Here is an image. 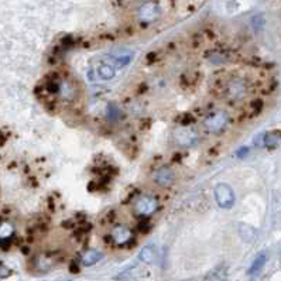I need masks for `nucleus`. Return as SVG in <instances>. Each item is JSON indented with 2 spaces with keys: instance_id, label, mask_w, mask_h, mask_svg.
Instances as JSON below:
<instances>
[{
  "instance_id": "1",
  "label": "nucleus",
  "mask_w": 281,
  "mask_h": 281,
  "mask_svg": "<svg viewBox=\"0 0 281 281\" xmlns=\"http://www.w3.org/2000/svg\"><path fill=\"white\" fill-rule=\"evenodd\" d=\"M215 199H216V202L220 208L230 209L234 203L233 189L226 184H218L215 188Z\"/></svg>"
},
{
  "instance_id": "2",
  "label": "nucleus",
  "mask_w": 281,
  "mask_h": 281,
  "mask_svg": "<svg viewBox=\"0 0 281 281\" xmlns=\"http://www.w3.org/2000/svg\"><path fill=\"white\" fill-rule=\"evenodd\" d=\"M160 5L157 2H146L143 3L139 9V19L141 22H146V23H151V22H156L157 19L160 17Z\"/></svg>"
},
{
  "instance_id": "3",
  "label": "nucleus",
  "mask_w": 281,
  "mask_h": 281,
  "mask_svg": "<svg viewBox=\"0 0 281 281\" xmlns=\"http://www.w3.org/2000/svg\"><path fill=\"white\" fill-rule=\"evenodd\" d=\"M174 139L181 146H192V144H195L196 141H198V133L194 129L182 127V129H178L175 132Z\"/></svg>"
},
{
  "instance_id": "4",
  "label": "nucleus",
  "mask_w": 281,
  "mask_h": 281,
  "mask_svg": "<svg viewBox=\"0 0 281 281\" xmlns=\"http://www.w3.org/2000/svg\"><path fill=\"white\" fill-rule=\"evenodd\" d=\"M153 178L156 181L157 185H160V187H170L172 182H174V172L168 167H161V168H158L154 172Z\"/></svg>"
},
{
  "instance_id": "5",
  "label": "nucleus",
  "mask_w": 281,
  "mask_h": 281,
  "mask_svg": "<svg viewBox=\"0 0 281 281\" xmlns=\"http://www.w3.org/2000/svg\"><path fill=\"white\" fill-rule=\"evenodd\" d=\"M157 201L153 196H141L140 199L136 202V211L140 215H151L156 211Z\"/></svg>"
},
{
  "instance_id": "6",
  "label": "nucleus",
  "mask_w": 281,
  "mask_h": 281,
  "mask_svg": "<svg viewBox=\"0 0 281 281\" xmlns=\"http://www.w3.org/2000/svg\"><path fill=\"white\" fill-rule=\"evenodd\" d=\"M227 122V115L225 112H219L216 115H213L212 117L208 119V122H206V127H208V130L209 132H220L225 125H226Z\"/></svg>"
},
{
  "instance_id": "7",
  "label": "nucleus",
  "mask_w": 281,
  "mask_h": 281,
  "mask_svg": "<svg viewBox=\"0 0 281 281\" xmlns=\"http://www.w3.org/2000/svg\"><path fill=\"white\" fill-rule=\"evenodd\" d=\"M103 257V254H102L99 250H95V249H91L85 251L84 254H82V258H81V261H82V264L86 265V267H91V265L96 264L101 258Z\"/></svg>"
},
{
  "instance_id": "8",
  "label": "nucleus",
  "mask_w": 281,
  "mask_h": 281,
  "mask_svg": "<svg viewBox=\"0 0 281 281\" xmlns=\"http://www.w3.org/2000/svg\"><path fill=\"white\" fill-rule=\"evenodd\" d=\"M130 237H132V232L127 227H115V230H113V240H115V243H117V244H125V243L130 240Z\"/></svg>"
},
{
  "instance_id": "9",
  "label": "nucleus",
  "mask_w": 281,
  "mask_h": 281,
  "mask_svg": "<svg viewBox=\"0 0 281 281\" xmlns=\"http://www.w3.org/2000/svg\"><path fill=\"white\" fill-rule=\"evenodd\" d=\"M156 256L157 250L154 244H147V246H144V247L140 250V253H139V258H140L141 261H144V263H153V261L156 260Z\"/></svg>"
},
{
  "instance_id": "10",
  "label": "nucleus",
  "mask_w": 281,
  "mask_h": 281,
  "mask_svg": "<svg viewBox=\"0 0 281 281\" xmlns=\"http://www.w3.org/2000/svg\"><path fill=\"white\" fill-rule=\"evenodd\" d=\"M263 141L267 147H275L278 146L281 141V132L280 130H274V132L265 133L263 136Z\"/></svg>"
},
{
  "instance_id": "11",
  "label": "nucleus",
  "mask_w": 281,
  "mask_h": 281,
  "mask_svg": "<svg viewBox=\"0 0 281 281\" xmlns=\"http://www.w3.org/2000/svg\"><path fill=\"white\" fill-rule=\"evenodd\" d=\"M265 261H267V256H265L264 253H261V254H258L257 257L254 258V261L251 263L249 268V274H256L258 273L263 267H264Z\"/></svg>"
},
{
  "instance_id": "12",
  "label": "nucleus",
  "mask_w": 281,
  "mask_h": 281,
  "mask_svg": "<svg viewBox=\"0 0 281 281\" xmlns=\"http://www.w3.org/2000/svg\"><path fill=\"white\" fill-rule=\"evenodd\" d=\"M115 68L109 65V64H106V65H102L99 67V70H98V74H99V77L102 79H105V81H108V79H112L115 77Z\"/></svg>"
},
{
  "instance_id": "13",
  "label": "nucleus",
  "mask_w": 281,
  "mask_h": 281,
  "mask_svg": "<svg viewBox=\"0 0 281 281\" xmlns=\"http://www.w3.org/2000/svg\"><path fill=\"white\" fill-rule=\"evenodd\" d=\"M9 274H10V270H8L6 267H2V268H0V277H8Z\"/></svg>"
},
{
  "instance_id": "14",
  "label": "nucleus",
  "mask_w": 281,
  "mask_h": 281,
  "mask_svg": "<svg viewBox=\"0 0 281 281\" xmlns=\"http://www.w3.org/2000/svg\"><path fill=\"white\" fill-rule=\"evenodd\" d=\"M67 281H72V280H67Z\"/></svg>"
}]
</instances>
